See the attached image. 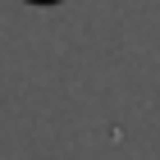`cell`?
I'll use <instances>...</instances> for the list:
<instances>
[{"label": "cell", "mask_w": 160, "mask_h": 160, "mask_svg": "<svg viewBox=\"0 0 160 160\" xmlns=\"http://www.w3.org/2000/svg\"><path fill=\"white\" fill-rule=\"evenodd\" d=\"M28 5H60V0H28Z\"/></svg>", "instance_id": "6da1fadb"}]
</instances>
